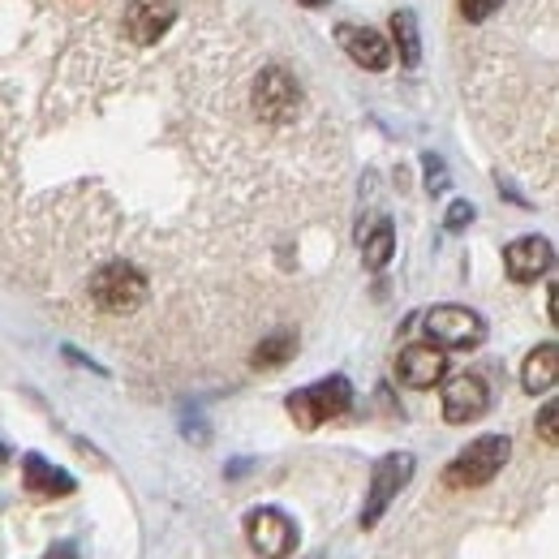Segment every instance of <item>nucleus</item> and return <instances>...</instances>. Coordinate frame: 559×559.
Segmentation results:
<instances>
[{
	"mask_svg": "<svg viewBox=\"0 0 559 559\" xmlns=\"http://www.w3.org/2000/svg\"><path fill=\"white\" fill-rule=\"evenodd\" d=\"M508 456H512V443H508V435H483V439H474L448 469H443V487L448 490H474V487H487L490 478L508 465Z\"/></svg>",
	"mask_w": 559,
	"mask_h": 559,
	"instance_id": "nucleus-1",
	"label": "nucleus"
},
{
	"mask_svg": "<svg viewBox=\"0 0 559 559\" xmlns=\"http://www.w3.org/2000/svg\"><path fill=\"white\" fill-rule=\"evenodd\" d=\"M349 405H353V383L345 374H332V379H319V383L293 392L288 396V418L297 421L301 430H319L323 421L349 414Z\"/></svg>",
	"mask_w": 559,
	"mask_h": 559,
	"instance_id": "nucleus-2",
	"label": "nucleus"
},
{
	"mask_svg": "<svg viewBox=\"0 0 559 559\" xmlns=\"http://www.w3.org/2000/svg\"><path fill=\"white\" fill-rule=\"evenodd\" d=\"M414 465H418V461H414L409 452H388V456L374 461V469H370V490H366V508H361V530H374V525L383 521V512L392 508V499L409 487Z\"/></svg>",
	"mask_w": 559,
	"mask_h": 559,
	"instance_id": "nucleus-3",
	"label": "nucleus"
},
{
	"mask_svg": "<svg viewBox=\"0 0 559 559\" xmlns=\"http://www.w3.org/2000/svg\"><path fill=\"white\" fill-rule=\"evenodd\" d=\"M91 301L104 314H130L146 301V280L130 263H108L91 276Z\"/></svg>",
	"mask_w": 559,
	"mask_h": 559,
	"instance_id": "nucleus-4",
	"label": "nucleus"
},
{
	"mask_svg": "<svg viewBox=\"0 0 559 559\" xmlns=\"http://www.w3.org/2000/svg\"><path fill=\"white\" fill-rule=\"evenodd\" d=\"M426 336L435 349H478L487 341V323L483 314L465 310V306H435L426 310Z\"/></svg>",
	"mask_w": 559,
	"mask_h": 559,
	"instance_id": "nucleus-5",
	"label": "nucleus"
},
{
	"mask_svg": "<svg viewBox=\"0 0 559 559\" xmlns=\"http://www.w3.org/2000/svg\"><path fill=\"white\" fill-rule=\"evenodd\" d=\"M246 538L263 559H288L297 547V525L280 508H250L246 512Z\"/></svg>",
	"mask_w": 559,
	"mask_h": 559,
	"instance_id": "nucleus-6",
	"label": "nucleus"
},
{
	"mask_svg": "<svg viewBox=\"0 0 559 559\" xmlns=\"http://www.w3.org/2000/svg\"><path fill=\"white\" fill-rule=\"evenodd\" d=\"M254 108H259V117L263 121H272V126H288L293 117H297V108H301V86H297V78L288 70H263L259 78V86H254Z\"/></svg>",
	"mask_w": 559,
	"mask_h": 559,
	"instance_id": "nucleus-7",
	"label": "nucleus"
},
{
	"mask_svg": "<svg viewBox=\"0 0 559 559\" xmlns=\"http://www.w3.org/2000/svg\"><path fill=\"white\" fill-rule=\"evenodd\" d=\"M487 409H490V392L478 374H456V379H448V388H443V421L469 426V421L483 418Z\"/></svg>",
	"mask_w": 559,
	"mask_h": 559,
	"instance_id": "nucleus-8",
	"label": "nucleus"
},
{
	"mask_svg": "<svg viewBox=\"0 0 559 559\" xmlns=\"http://www.w3.org/2000/svg\"><path fill=\"white\" fill-rule=\"evenodd\" d=\"M503 267L516 284H534L538 276H547L556 267V246L547 237H521L503 250Z\"/></svg>",
	"mask_w": 559,
	"mask_h": 559,
	"instance_id": "nucleus-9",
	"label": "nucleus"
},
{
	"mask_svg": "<svg viewBox=\"0 0 559 559\" xmlns=\"http://www.w3.org/2000/svg\"><path fill=\"white\" fill-rule=\"evenodd\" d=\"M177 22V0H134L126 9V31L139 48H151L168 35V26Z\"/></svg>",
	"mask_w": 559,
	"mask_h": 559,
	"instance_id": "nucleus-10",
	"label": "nucleus"
},
{
	"mask_svg": "<svg viewBox=\"0 0 559 559\" xmlns=\"http://www.w3.org/2000/svg\"><path fill=\"white\" fill-rule=\"evenodd\" d=\"M443 374H448V357H443V349H435V345H409V349H401V357H396V379L405 388H414V392L435 388Z\"/></svg>",
	"mask_w": 559,
	"mask_h": 559,
	"instance_id": "nucleus-11",
	"label": "nucleus"
},
{
	"mask_svg": "<svg viewBox=\"0 0 559 559\" xmlns=\"http://www.w3.org/2000/svg\"><path fill=\"white\" fill-rule=\"evenodd\" d=\"M336 39H341V48L349 52L361 70L379 73V70H388V66H392V44H388L379 31H370V26L341 22V26H336Z\"/></svg>",
	"mask_w": 559,
	"mask_h": 559,
	"instance_id": "nucleus-12",
	"label": "nucleus"
},
{
	"mask_svg": "<svg viewBox=\"0 0 559 559\" xmlns=\"http://www.w3.org/2000/svg\"><path fill=\"white\" fill-rule=\"evenodd\" d=\"M22 487L31 490V495H39V499H61V495H73L78 483H73V474L57 469L39 452H26L22 456Z\"/></svg>",
	"mask_w": 559,
	"mask_h": 559,
	"instance_id": "nucleus-13",
	"label": "nucleus"
},
{
	"mask_svg": "<svg viewBox=\"0 0 559 559\" xmlns=\"http://www.w3.org/2000/svg\"><path fill=\"white\" fill-rule=\"evenodd\" d=\"M559 379V345L556 341H547V345H538V349L525 357V366H521V388L525 392H551Z\"/></svg>",
	"mask_w": 559,
	"mask_h": 559,
	"instance_id": "nucleus-14",
	"label": "nucleus"
},
{
	"mask_svg": "<svg viewBox=\"0 0 559 559\" xmlns=\"http://www.w3.org/2000/svg\"><path fill=\"white\" fill-rule=\"evenodd\" d=\"M392 254H396V228H392V219H374V228L361 233V259L370 272H383L392 263Z\"/></svg>",
	"mask_w": 559,
	"mask_h": 559,
	"instance_id": "nucleus-15",
	"label": "nucleus"
},
{
	"mask_svg": "<svg viewBox=\"0 0 559 559\" xmlns=\"http://www.w3.org/2000/svg\"><path fill=\"white\" fill-rule=\"evenodd\" d=\"M392 35H396V48H401V61L405 66H418L421 61V39H418V17L409 9L392 13Z\"/></svg>",
	"mask_w": 559,
	"mask_h": 559,
	"instance_id": "nucleus-16",
	"label": "nucleus"
},
{
	"mask_svg": "<svg viewBox=\"0 0 559 559\" xmlns=\"http://www.w3.org/2000/svg\"><path fill=\"white\" fill-rule=\"evenodd\" d=\"M293 353H297V336H293V332H276V336H267V341L254 349V366H259V370H276Z\"/></svg>",
	"mask_w": 559,
	"mask_h": 559,
	"instance_id": "nucleus-17",
	"label": "nucleus"
},
{
	"mask_svg": "<svg viewBox=\"0 0 559 559\" xmlns=\"http://www.w3.org/2000/svg\"><path fill=\"white\" fill-rule=\"evenodd\" d=\"M556 421H559V405L551 401V405H543V414H538V435H543V443H551V448L559 443Z\"/></svg>",
	"mask_w": 559,
	"mask_h": 559,
	"instance_id": "nucleus-18",
	"label": "nucleus"
},
{
	"mask_svg": "<svg viewBox=\"0 0 559 559\" xmlns=\"http://www.w3.org/2000/svg\"><path fill=\"white\" fill-rule=\"evenodd\" d=\"M421 164H426V190H430V194H439V190H448V173H443V159H435V155H426Z\"/></svg>",
	"mask_w": 559,
	"mask_h": 559,
	"instance_id": "nucleus-19",
	"label": "nucleus"
},
{
	"mask_svg": "<svg viewBox=\"0 0 559 559\" xmlns=\"http://www.w3.org/2000/svg\"><path fill=\"white\" fill-rule=\"evenodd\" d=\"M499 4L503 0H461V13H465V22H487Z\"/></svg>",
	"mask_w": 559,
	"mask_h": 559,
	"instance_id": "nucleus-20",
	"label": "nucleus"
},
{
	"mask_svg": "<svg viewBox=\"0 0 559 559\" xmlns=\"http://www.w3.org/2000/svg\"><path fill=\"white\" fill-rule=\"evenodd\" d=\"M443 224H448V233H461L465 224H474V207L469 203H452L448 215H443Z\"/></svg>",
	"mask_w": 559,
	"mask_h": 559,
	"instance_id": "nucleus-21",
	"label": "nucleus"
},
{
	"mask_svg": "<svg viewBox=\"0 0 559 559\" xmlns=\"http://www.w3.org/2000/svg\"><path fill=\"white\" fill-rule=\"evenodd\" d=\"M44 559H82V556H78V547H73V543H52V547L44 551Z\"/></svg>",
	"mask_w": 559,
	"mask_h": 559,
	"instance_id": "nucleus-22",
	"label": "nucleus"
},
{
	"mask_svg": "<svg viewBox=\"0 0 559 559\" xmlns=\"http://www.w3.org/2000/svg\"><path fill=\"white\" fill-rule=\"evenodd\" d=\"M297 4H306V9H323L328 0H297Z\"/></svg>",
	"mask_w": 559,
	"mask_h": 559,
	"instance_id": "nucleus-23",
	"label": "nucleus"
},
{
	"mask_svg": "<svg viewBox=\"0 0 559 559\" xmlns=\"http://www.w3.org/2000/svg\"><path fill=\"white\" fill-rule=\"evenodd\" d=\"M4 461H9V448H4V443H0V465H4Z\"/></svg>",
	"mask_w": 559,
	"mask_h": 559,
	"instance_id": "nucleus-24",
	"label": "nucleus"
}]
</instances>
